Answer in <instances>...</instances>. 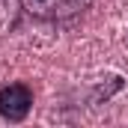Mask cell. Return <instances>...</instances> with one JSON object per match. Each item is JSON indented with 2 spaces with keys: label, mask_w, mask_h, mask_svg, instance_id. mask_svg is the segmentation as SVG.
I'll list each match as a JSON object with an SVG mask.
<instances>
[{
  "label": "cell",
  "mask_w": 128,
  "mask_h": 128,
  "mask_svg": "<svg viewBox=\"0 0 128 128\" xmlns=\"http://www.w3.org/2000/svg\"><path fill=\"white\" fill-rule=\"evenodd\" d=\"M33 110V90L24 80H12L0 86V119L6 122H24Z\"/></svg>",
  "instance_id": "2"
},
{
  "label": "cell",
  "mask_w": 128,
  "mask_h": 128,
  "mask_svg": "<svg viewBox=\"0 0 128 128\" xmlns=\"http://www.w3.org/2000/svg\"><path fill=\"white\" fill-rule=\"evenodd\" d=\"M90 6L92 0H18V9L24 12V18L36 24H68L80 18Z\"/></svg>",
  "instance_id": "1"
}]
</instances>
